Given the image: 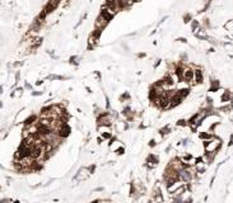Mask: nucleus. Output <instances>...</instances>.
I'll list each match as a JSON object with an SVG mask.
<instances>
[{"label": "nucleus", "mask_w": 233, "mask_h": 203, "mask_svg": "<svg viewBox=\"0 0 233 203\" xmlns=\"http://www.w3.org/2000/svg\"><path fill=\"white\" fill-rule=\"evenodd\" d=\"M196 76H197V83H200V81H201V74H200L199 70L196 71Z\"/></svg>", "instance_id": "nucleus-2"}, {"label": "nucleus", "mask_w": 233, "mask_h": 203, "mask_svg": "<svg viewBox=\"0 0 233 203\" xmlns=\"http://www.w3.org/2000/svg\"><path fill=\"white\" fill-rule=\"evenodd\" d=\"M184 78L185 80H191V79L194 78V71H191V70H186V71L184 72Z\"/></svg>", "instance_id": "nucleus-1"}]
</instances>
